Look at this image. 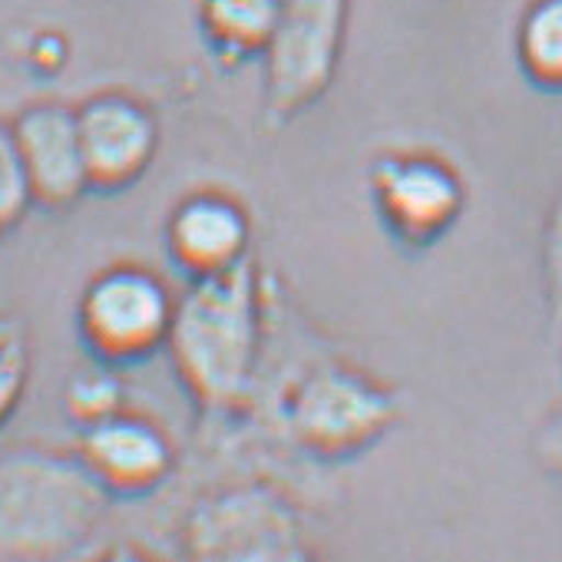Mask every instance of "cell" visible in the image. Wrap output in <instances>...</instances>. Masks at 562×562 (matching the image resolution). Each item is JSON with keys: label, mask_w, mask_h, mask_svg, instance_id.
I'll return each instance as SVG.
<instances>
[{"label": "cell", "mask_w": 562, "mask_h": 562, "mask_svg": "<svg viewBox=\"0 0 562 562\" xmlns=\"http://www.w3.org/2000/svg\"><path fill=\"white\" fill-rule=\"evenodd\" d=\"M80 335L103 361H136L166 345L176 299L139 265L100 271L80 299Z\"/></svg>", "instance_id": "cell-6"}, {"label": "cell", "mask_w": 562, "mask_h": 562, "mask_svg": "<svg viewBox=\"0 0 562 562\" xmlns=\"http://www.w3.org/2000/svg\"><path fill=\"white\" fill-rule=\"evenodd\" d=\"M31 205H34V192L18 153L14 130L8 123H0V235L18 228Z\"/></svg>", "instance_id": "cell-15"}, {"label": "cell", "mask_w": 562, "mask_h": 562, "mask_svg": "<svg viewBox=\"0 0 562 562\" xmlns=\"http://www.w3.org/2000/svg\"><path fill=\"white\" fill-rule=\"evenodd\" d=\"M261 341L258 281L248 261L225 271L199 274L176 299L166 345L176 371L205 407L238 404L255 378Z\"/></svg>", "instance_id": "cell-1"}, {"label": "cell", "mask_w": 562, "mask_h": 562, "mask_svg": "<svg viewBox=\"0 0 562 562\" xmlns=\"http://www.w3.org/2000/svg\"><path fill=\"white\" fill-rule=\"evenodd\" d=\"M166 241L172 261L199 278L245 261L251 222L248 212L232 195L195 192L172 209Z\"/></svg>", "instance_id": "cell-11"}, {"label": "cell", "mask_w": 562, "mask_h": 562, "mask_svg": "<svg viewBox=\"0 0 562 562\" xmlns=\"http://www.w3.org/2000/svg\"><path fill=\"white\" fill-rule=\"evenodd\" d=\"M394 397L361 371L318 368L299 381L285 420L302 447L322 457H348L374 443L394 424Z\"/></svg>", "instance_id": "cell-5"}, {"label": "cell", "mask_w": 562, "mask_h": 562, "mask_svg": "<svg viewBox=\"0 0 562 562\" xmlns=\"http://www.w3.org/2000/svg\"><path fill=\"white\" fill-rule=\"evenodd\" d=\"M281 0H202L209 37L232 57L265 54Z\"/></svg>", "instance_id": "cell-12"}, {"label": "cell", "mask_w": 562, "mask_h": 562, "mask_svg": "<svg viewBox=\"0 0 562 562\" xmlns=\"http://www.w3.org/2000/svg\"><path fill=\"white\" fill-rule=\"evenodd\" d=\"M67 407L80 424H93L100 417L123 411V387L106 371L77 374L74 384L67 387Z\"/></svg>", "instance_id": "cell-16"}, {"label": "cell", "mask_w": 562, "mask_h": 562, "mask_svg": "<svg viewBox=\"0 0 562 562\" xmlns=\"http://www.w3.org/2000/svg\"><path fill=\"white\" fill-rule=\"evenodd\" d=\"M371 186L384 222L414 245L447 232L463 209L460 176L434 156H387L374 166Z\"/></svg>", "instance_id": "cell-7"}, {"label": "cell", "mask_w": 562, "mask_h": 562, "mask_svg": "<svg viewBox=\"0 0 562 562\" xmlns=\"http://www.w3.org/2000/svg\"><path fill=\"white\" fill-rule=\"evenodd\" d=\"M110 490L70 453L14 447L0 453V555L57 559L100 526Z\"/></svg>", "instance_id": "cell-2"}, {"label": "cell", "mask_w": 562, "mask_h": 562, "mask_svg": "<svg viewBox=\"0 0 562 562\" xmlns=\"http://www.w3.org/2000/svg\"><path fill=\"white\" fill-rule=\"evenodd\" d=\"M546 265H549V278H552V292L562 302V199L552 212L549 222V235H546Z\"/></svg>", "instance_id": "cell-17"}, {"label": "cell", "mask_w": 562, "mask_h": 562, "mask_svg": "<svg viewBox=\"0 0 562 562\" xmlns=\"http://www.w3.org/2000/svg\"><path fill=\"white\" fill-rule=\"evenodd\" d=\"M519 64L539 87H562V0H532L519 21Z\"/></svg>", "instance_id": "cell-13"}, {"label": "cell", "mask_w": 562, "mask_h": 562, "mask_svg": "<svg viewBox=\"0 0 562 562\" xmlns=\"http://www.w3.org/2000/svg\"><path fill=\"white\" fill-rule=\"evenodd\" d=\"M539 450H542V460L562 476V414H555V417L542 427Z\"/></svg>", "instance_id": "cell-18"}, {"label": "cell", "mask_w": 562, "mask_h": 562, "mask_svg": "<svg viewBox=\"0 0 562 562\" xmlns=\"http://www.w3.org/2000/svg\"><path fill=\"white\" fill-rule=\"evenodd\" d=\"M186 552L195 559L274 562L305 559L312 549L299 513L265 486H232L199 499L182 529Z\"/></svg>", "instance_id": "cell-3"}, {"label": "cell", "mask_w": 562, "mask_h": 562, "mask_svg": "<svg viewBox=\"0 0 562 562\" xmlns=\"http://www.w3.org/2000/svg\"><path fill=\"white\" fill-rule=\"evenodd\" d=\"M90 189H126L153 162L159 126L146 103L126 93H100L77 110Z\"/></svg>", "instance_id": "cell-8"}, {"label": "cell", "mask_w": 562, "mask_h": 562, "mask_svg": "<svg viewBox=\"0 0 562 562\" xmlns=\"http://www.w3.org/2000/svg\"><path fill=\"white\" fill-rule=\"evenodd\" d=\"M11 130L34 202L64 209L90 189L77 110L64 103H34L11 123Z\"/></svg>", "instance_id": "cell-9"}, {"label": "cell", "mask_w": 562, "mask_h": 562, "mask_svg": "<svg viewBox=\"0 0 562 562\" xmlns=\"http://www.w3.org/2000/svg\"><path fill=\"white\" fill-rule=\"evenodd\" d=\"M27 378H31L27 331L18 318L0 315V427H4L21 407Z\"/></svg>", "instance_id": "cell-14"}, {"label": "cell", "mask_w": 562, "mask_h": 562, "mask_svg": "<svg viewBox=\"0 0 562 562\" xmlns=\"http://www.w3.org/2000/svg\"><path fill=\"white\" fill-rule=\"evenodd\" d=\"M77 453L110 493H146L159 486L176 463L162 427L126 411L83 424Z\"/></svg>", "instance_id": "cell-10"}, {"label": "cell", "mask_w": 562, "mask_h": 562, "mask_svg": "<svg viewBox=\"0 0 562 562\" xmlns=\"http://www.w3.org/2000/svg\"><path fill=\"white\" fill-rule=\"evenodd\" d=\"M348 21V0H281L268 60V113L295 116L335 80Z\"/></svg>", "instance_id": "cell-4"}]
</instances>
